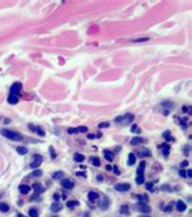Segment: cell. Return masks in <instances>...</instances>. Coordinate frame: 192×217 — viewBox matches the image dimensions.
<instances>
[{
	"instance_id": "6da1fadb",
	"label": "cell",
	"mask_w": 192,
	"mask_h": 217,
	"mask_svg": "<svg viewBox=\"0 0 192 217\" xmlns=\"http://www.w3.org/2000/svg\"><path fill=\"white\" fill-rule=\"evenodd\" d=\"M1 135H4L5 138H8V139H11V140H15V141H20L23 139V137L18 134L17 132H13L11 129H1Z\"/></svg>"
},
{
	"instance_id": "7a4b0ae2",
	"label": "cell",
	"mask_w": 192,
	"mask_h": 217,
	"mask_svg": "<svg viewBox=\"0 0 192 217\" xmlns=\"http://www.w3.org/2000/svg\"><path fill=\"white\" fill-rule=\"evenodd\" d=\"M145 166H146V162H145V161H141L139 167H137V178H136V183H137V184H142L145 182V177H144Z\"/></svg>"
},
{
	"instance_id": "3957f363",
	"label": "cell",
	"mask_w": 192,
	"mask_h": 217,
	"mask_svg": "<svg viewBox=\"0 0 192 217\" xmlns=\"http://www.w3.org/2000/svg\"><path fill=\"white\" fill-rule=\"evenodd\" d=\"M134 120V115L132 113H127V115H123V116H118L116 117V122L117 123H120V125H127V123H130Z\"/></svg>"
},
{
	"instance_id": "277c9868",
	"label": "cell",
	"mask_w": 192,
	"mask_h": 217,
	"mask_svg": "<svg viewBox=\"0 0 192 217\" xmlns=\"http://www.w3.org/2000/svg\"><path fill=\"white\" fill-rule=\"evenodd\" d=\"M21 89H22V84H21L20 82L13 83V84L11 85V89H10L11 95H16V97H18V94L21 93Z\"/></svg>"
},
{
	"instance_id": "5b68a950",
	"label": "cell",
	"mask_w": 192,
	"mask_h": 217,
	"mask_svg": "<svg viewBox=\"0 0 192 217\" xmlns=\"http://www.w3.org/2000/svg\"><path fill=\"white\" fill-rule=\"evenodd\" d=\"M114 189L118 192H128L130 189V184L129 183H117L114 185Z\"/></svg>"
},
{
	"instance_id": "8992f818",
	"label": "cell",
	"mask_w": 192,
	"mask_h": 217,
	"mask_svg": "<svg viewBox=\"0 0 192 217\" xmlns=\"http://www.w3.org/2000/svg\"><path fill=\"white\" fill-rule=\"evenodd\" d=\"M61 185H62V188L64 189H73L74 188V182L71 181V179H61Z\"/></svg>"
},
{
	"instance_id": "52a82bcc",
	"label": "cell",
	"mask_w": 192,
	"mask_h": 217,
	"mask_svg": "<svg viewBox=\"0 0 192 217\" xmlns=\"http://www.w3.org/2000/svg\"><path fill=\"white\" fill-rule=\"evenodd\" d=\"M41 162H43V157L40 156V155H34V160L31 164V168H38Z\"/></svg>"
},
{
	"instance_id": "ba28073f",
	"label": "cell",
	"mask_w": 192,
	"mask_h": 217,
	"mask_svg": "<svg viewBox=\"0 0 192 217\" xmlns=\"http://www.w3.org/2000/svg\"><path fill=\"white\" fill-rule=\"evenodd\" d=\"M136 210H139V211H141V212L148 213L150 211H151V207H150L148 205H146V204H144V202H140V204L136 205Z\"/></svg>"
},
{
	"instance_id": "9c48e42d",
	"label": "cell",
	"mask_w": 192,
	"mask_h": 217,
	"mask_svg": "<svg viewBox=\"0 0 192 217\" xmlns=\"http://www.w3.org/2000/svg\"><path fill=\"white\" fill-rule=\"evenodd\" d=\"M28 127H29L31 129H32L33 132H36L38 134H39V135H41V137H44V135H45V132H44V131H43L41 128H40V127H35L34 125H29Z\"/></svg>"
},
{
	"instance_id": "30bf717a",
	"label": "cell",
	"mask_w": 192,
	"mask_h": 217,
	"mask_svg": "<svg viewBox=\"0 0 192 217\" xmlns=\"http://www.w3.org/2000/svg\"><path fill=\"white\" fill-rule=\"evenodd\" d=\"M159 149L162 150V153H163L164 156H168L169 155V149H170V146H169L168 144H160Z\"/></svg>"
},
{
	"instance_id": "8fae6325",
	"label": "cell",
	"mask_w": 192,
	"mask_h": 217,
	"mask_svg": "<svg viewBox=\"0 0 192 217\" xmlns=\"http://www.w3.org/2000/svg\"><path fill=\"white\" fill-rule=\"evenodd\" d=\"M186 207H187V206H186V204H185L182 200H178V201H176V209L179 210V211H185Z\"/></svg>"
},
{
	"instance_id": "7c38bea8",
	"label": "cell",
	"mask_w": 192,
	"mask_h": 217,
	"mask_svg": "<svg viewBox=\"0 0 192 217\" xmlns=\"http://www.w3.org/2000/svg\"><path fill=\"white\" fill-rule=\"evenodd\" d=\"M104 156H105V159H106L107 161H112L113 159H114L113 153H112V151H109V150H105V151H104Z\"/></svg>"
},
{
	"instance_id": "4fadbf2b",
	"label": "cell",
	"mask_w": 192,
	"mask_h": 217,
	"mask_svg": "<svg viewBox=\"0 0 192 217\" xmlns=\"http://www.w3.org/2000/svg\"><path fill=\"white\" fill-rule=\"evenodd\" d=\"M61 209H62V206H61V204H60V202H57V201H55V202L51 205V211H52V212H58Z\"/></svg>"
},
{
	"instance_id": "5bb4252c",
	"label": "cell",
	"mask_w": 192,
	"mask_h": 217,
	"mask_svg": "<svg viewBox=\"0 0 192 217\" xmlns=\"http://www.w3.org/2000/svg\"><path fill=\"white\" fill-rule=\"evenodd\" d=\"M88 198L90 201H95L100 198V195H99V193H96V192H90V193L88 194Z\"/></svg>"
},
{
	"instance_id": "9a60e30c",
	"label": "cell",
	"mask_w": 192,
	"mask_h": 217,
	"mask_svg": "<svg viewBox=\"0 0 192 217\" xmlns=\"http://www.w3.org/2000/svg\"><path fill=\"white\" fill-rule=\"evenodd\" d=\"M145 139L144 138H139V137H135V138H132L131 140H130V144L131 145H136V144H140V143H145Z\"/></svg>"
},
{
	"instance_id": "2e32d148",
	"label": "cell",
	"mask_w": 192,
	"mask_h": 217,
	"mask_svg": "<svg viewBox=\"0 0 192 217\" xmlns=\"http://www.w3.org/2000/svg\"><path fill=\"white\" fill-rule=\"evenodd\" d=\"M73 159H74V161L76 162H83V161L85 160V156L83 155V154H74V156H73Z\"/></svg>"
},
{
	"instance_id": "e0dca14e",
	"label": "cell",
	"mask_w": 192,
	"mask_h": 217,
	"mask_svg": "<svg viewBox=\"0 0 192 217\" xmlns=\"http://www.w3.org/2000/svg\"><path fill=\"white\" fill-rule=\"evenodd\" d=\"M33 189L35 190L36 193H44V190H45V189L43 188V185L39 184V183H34V184H33Z\"/></svg>"
},
{
	"instance_id": "ac0fdd59",
	"label": "cell",
	"mask_w": 192,
	"mask_h": 217,
	"mask_svg": "<svg viewBox=\"0 0 192 217\" xmlns=\"http://www.w3.org/2000/svg\"><path fill=\"white\" fill-rule=\"evenodd\" d=\"M135 161H136L135 154H134V153H130V154H129V159H128V165L129 166H132L134 164H135Z\"/></svg>"
},
{
	"instance_id": "d6986e66",
	"label": "cell",
	"mask_w": 192,
	"mask_h": 217,
	"mask_svg": "<svg viewBox=\"0 0 192 217\" xmlns=\"http://www.w3.org/2000/svg\"><path fill=\"white\" fill-rule=\"evenodd\" d=\"M8 101H9V104L15 105V104L18 103V97H16V95H11V94H10V97L8 98Z\"/></svg>"
},
{
	"instance_id": "ffe728a7",
	"label": "cell",
	"mask_w": 192,
	"mask_h": 217,
	"mask_svg": "<svg viewBox=\"0 0 192 217\" xmlns=\"http://www.w3.org/2000/svg\"><path fill=\"white\" fill-rule=\"evenodd\" d=\"M29 190H31V187H29V185H26V184L20 185V192L22 194H28Z\"/></svg>"
},
{
	"instance_id": "44dd1931",
	"label": "cell",
	"mask_w": 192,
	"mask_h": 217,
	"mask_svg": "<svg viewBox=\"0 0 192 217\" xmlns=\"http://www.w3.org/2000/svg\"><path fill=\"white\" fill-rule=\"evenodd\" d=\"M67 206L69 209H74L77 206H79V201H76V200H69L67 201Z\"/></svg>"
},
{
	"instance_id": "7402d4cb",
	"label": "cell",
	"mask_w": 192,
	"mask_h": 217,
	"mask_svg": "<svg viewBox=\"0 0 192 217\" xmlns=\"http://www.w3.org/2000/svg\"><path fill=\"white\" fill-rule=\"evenodd\" d=\"M9 210H10V206L6 202H0V211L1 212H8Z\"/></svg>"
},
{
	"instance_id": "603a6c76",
	"label": "cell",
	"mask_w": 192,
	"mask_h": 217,
	"mask_svg": "<svg viewBox=\"0 0 192 217\" xmlns=\"http://www.w3.org/2000/svg\"><path fill=\"white\" fill-rule=\"evenodd\" d=\"M16 149H17V153L20 154V155H26V154L28 153V149L24 148V146H18Z\"/></svg>"
},
{
	"instance_id": "cb8c5ba5",
	"label": "cell",
	"mask_w": 192,
	"mask_h": 217,
	"mask_svg": "<svg viewBox=\"0 0 192 217\" xmlns=\"http://www.w3.org/2000/svg\"><path fill=\"white\" fill-rule=\"evenodd\" d=\"M63 176H64V173L62 172V171H57V172H55L52 174V178H54V179H60V178H62Z\"/></svg>"
},
{
	"instance_id": "d4e9b609",
	"label": "cell",
	"mask_w": 192,
	"mask_h": 217,
	"mask_svg": "<svg viewBox=\"0 0 192 217\" xmlns=\"http://www.w3.org/2000/svg\"><path fill=\"white\" fill-rule=\"evenodd\" d=\"M119 212L122 213V215H128L129 213V207L127 205H122L119 209Z\"/></svg>"
},
{
	"instance_id": "484cf974",
	"label": "cell",
	"mask_w": 192,
	"mask_h": 217,
	"mask_svg": "<svg viewBox=\"0 0 192 217\" xmlns=\"http://www.w3.org/2000/svg\"><path fill=\"white\" fill-rule=\"evenodd\" d=\"M90 161H91V164L94 166H96V167H99V166H100V160H99V157H91V159H90Z\"/></svg>"
},
{
	"instance_id": "4316f807",
	"label": "cell",
	"mask_w": 192,
	"mask_h": 217,
	"mask_svg": "<svg viewBox=\"0 0 192 217\" xmlns=\"http://www.w3.org/2000/svg\"><path fill=\"white\" fill-rule=\"evenodd\" d=\"M28 213L31 217H39V213H38V210L36 209H31Z\"/></svg>"
},
{
	"instance_id": "83f0119b",
	"label": "cell",
	"mask_w": 192,
	"mask_h": 217,
	"mask_svg": "<svg viewBox=\"0 0 192 217\" xmlns=\"http://www.w3.org/2000/svg\"><path fill=\"white\" fill-rule=\"evenodd\" d=\"M43 174V172L40 171V169H35V171H33L32 173H31V177H40Z\"/></svg>"
},
{
	"instance_id": "f1b7e54d",
	"label": "cell",
	"mask_w": 192,
	"mask_h": 217,
	"mask_svg": "<svg viewBox=\"0 0 192 217\" xmlns=\"http://www.w3.org/2000/svg\"><path fill=\"white\" fill-rule=\"evenodd\" d=\"M77 129V133H85V132H88V127H85V126H80V127H78V128H76Z\"/></svg>"
},
{
	"instance_id": "f546056e",
	"label": "cell",
	"mask_w": 192,
	"mask_h": 217,
	"mask_svg": "<svg viewBox=\"0 0 192 217\" xmlns=\"http://www.w3.org/2000/svg\"><path fill=\"white\" fill-rule=\"evenodd\" d=\"M106 127H109V123H108V122H101V123H99V126H97V128L99 129L106 128Z\"/></svg>"
},
{
	"instance_id": "4dcf8cb0",
	"label": "cell",
	"mask_w": 192,
	"mask_h": 217,
	"mask_svg": "<svg viewBox=\"0 0 192 217\" xmlns=\"http://www.w3.org/2000/svg\"><path fill=\"white\" fill-rule=\"evenodd\" d=\"M179 174H180L181 177H184V178H186V169H184V168H181V169H179Z\"/></svg>"
},
{
	"instance_id": "1f68e13d",
	"label": "cell",
	"mask_w": 192,
	"mask_h": 217,
	"mask_svg": "<svg viewBox=\"0 0 192 217\" xmlns=\"http://www.w3.org/2000/svg\"><path fill=\"white\" fill-rule=\"evenodd\" d=\"M131 132H134V133H139V132H140V128H139V127H137L136 125H134V126L131 127Z\"/></svg>"
},
{
	"instance_id": "d6a6232c",
	"label": "cell",
	"mask_w": 192,
	"mask_h": 217,
	"mask_svg": "<svg viewBox=\"0 0 192 217\" xmlns=\"http://www.w3.org/2000/svg\"><path fill=\"white\" fill-rule=\"evenodd\" d=\"M140 155H142V156H151V153L148 151L147 149H145V150H144V151H142V153L140 154Z\"/></svg>"
},
{
	"instance_id": "836d02e7",
	"label": "cell",
	"mask_w": 192,
	"mask_h": 217,
	"mask_svg": "<svg viewBox=\"0 0 192 217\" xmlns=\"http://www.w3.org/2000/svg\"><path fill=\"white\" fill-rule=\"evenodd\" d=\"M76 176H78V177H86V173L85 172H79V171H78V172H76Z\"/></svg>"
},
{
	"instance_id": "e575fe53",
	"label": "cell",
	"mask_w": 192,
	"mask_h": 217,
	"mask_svg": "<svg viewBox=\"0 0 192 217\" xmlns=\"http://www.w3.org/2000/svg\"><path fill=\"white\" fill-rule=\"evenodd\" d=\"M112 169H113V172H114V174H117V176H119V174H120V171L118 169V167H117V166L112 167Z\"/></svg>"
},
{
	"instance_id": "d590c367",
	"label": "cell",
	"mask_w": 192,
	"mask_h": 217,
	"mask_svg": "<svg viewBox=\"0 0 192 217\" xmlns=\"http://www.w3.org/2000/svg\"><path fill=\"white\" fill-rule=\"evenodd\" d=\"M182 111H184V112L187 111L188 113H191V106H184V107H182Z\"/></svg>"
},
{
	"instance_id": "8d00e7d4",
	"label": "cell",
	"mask_w": 192,
	"mask_h": 217,
	"mask_svg": "<svg viewBox=\"0 0 192 217\" xmlns=\"http://www.w3.org/2000/svg\"><path fill=\"white\" fill-rule=\"evenodd\" d=\"M146 188H147L148 190H151V192H152V190H153V183H147V184H146Z\"/></svg>"
},
{
	"instance_id": "74e56055",
	"label": "cell",
	"mask_w": 192,
	"mask_h": 217,
	"mask_svg": "<svg viewBox=\"0 0 192 217\" xmlns=\"http://www.w3.org/2000/svg\"><path fill=\"white\" fill-rule=\"evenodd\" d=\"M68 134H74V133H77V129L76 128H68Z\"/></svg>"
},
{
	"instance_id": "f35d334b",
	"label": "cell",
	"mask_w": 192,
	"mask_h": 217,
	"mask_svg": "<svg viewBox=\"0 0 192 217\" xmlns=\"http://www.w3.org/2000/svg\"><path fill=\"white\" fill-rule=\"evenodd\" d=\"M60 196H61V195L58 193H55V194H54V199H55V201H58V200H60Z\"/></svg>"
},
{
	"instance_id": "ab89813d",
	"label": "cell",
	"mask_w": 192,
	"mask_h": 217,
	"mask_svg": "<svg viewBox=\"0 0 192 217\" xmlns=\"http://www.w3.org/2000/svg\"><path fill=\"white\" fill-rule=\"evenodd\" d=\"M148 38H140V39H136L134 42H137V43H141V42H147Z\"/></svg>"
},
{
	"instance_id": "60d3db41",
	"label": "cell",
	"mask_w": 192,
	"mask_h": 217,
	"mask_svg": "<svg viewBox=\"0 0 192 217\" xmlns=\"http://www.w3.org/2000/svg\"><path fill=\"white\" fill-rule=\"evenodd\" d=\"M50 153H51L52 159H55V157H56V154H55V151H54V148H50Z\"/></svg>"
},
{
	"instance_id": "b9f144b4",
	"label": "cell",
	"mask_w": 192,
	"mask_h": 217,
	"mask_svg": "<svg viewBox=\"0 0 192 217\" xmlns=\"http://www.w3.org/2000/svg\"><path fill=\"white\" fill-rule=\"evenodd\" d=\"M162 105H163V106H169V107H172V106H173L172 103H165V101H164V103H162Z\"/></svg>"
},
{
	"instance_id": "7bdbcfd3",
	"label": "cell",
	"mask_w": 192,
	"mask_h": 217,
	"mask_svg": "<svg viewBox=\"0 0 192 217\" xmlns=\"http://www.w3.org/2000/svg\"><path fill=\"white\" fill-rule=\"evenodd\" d=\"M188 165V161H182L181 162V167H185V166H187Z\"/></svg>"
},
{
	"instance_id": "ee69618b",
	"label": "cell",
	"mask_w": 192,
	"mask_h": 217,
	"mask_svg": "<svg viewBox=\"0 0 192 217\" xmlns=\"http://www.w3.org/2000/svg\"><path fill=\"white\" fill-rule=\"evenodd\" d=\"M162 190H170V189H169V185H163V187H162Z\"/></svg>"
},
{
	"instance_id": "f6af8a7d",
	"label": "cell",
	"mask_w": 192,
	"mask_h": 217,
	"mask_svg": "<svg viewBox=\"0 0 192 217\" xmlns=\"http://www.w3.org/2000/svg\"><path fill=\"white\" fill-rule=\"evenodd\" d=\"M186 177H188V178H191V169H188L187 172H186Z\"/></svg>"
},
{
	"instance_id": "bcb514c9",
	"label": "cell",
	"mask_w": 192,
	"mask_h": 217,
	"mask_svg": "<svg viewBox=\"0 0 192 217\" xmlns=\"http://www.w3.org/2000/svg\"><path fill=\"white\" fill-rule=\"evenodd\" d=\"M102 179H104V176H102V174H99V176H97V181H102Z\"/></svg>"
},
{
	"instance_id": "7dc6e473",
	"label": "cell",
	"mask_w": 192,
	"mask_h": 217,
	"mask_svg": "<svg viewBox=\"0 0 192 217\" xmlns=\"http://www.w3.org/2000/svg\"><path fill=\"white\" fill-rule=\"evenodd\" d=\"M96 135L95 134H88V139H92V138H95Z\"/></svg>"
},
{
	"instance_id": "c3c4849f",
	"label": "cell",
	"mask_w": 192,
	"mask_h": 217,
	"mask_svg": "<svg viewBox=\"0 0 192 217\" xmlns=\"http://www.w3.org/2000/svg\"><path fill=\"white\" fill-rule=\"evenodd\" d=\"M106 169H107V171H111V169H112V167H111V166H106Z\"/></svg>"
},
{
	"instance_id": "681fc988",
	"label": "cell",
	"mask_w": 192,
	"mask_h": 217,
	"mask_svg": "<svg viewBox=\"0 0 192 217\" xmlns=\"http://www.w3.org/2000/svg\"><path fill=\"white\" fill-rule=\"evenodd\" d=\"M139 217H151V216H148V215H141V216H139Z\"/></svg>"
},
{
	"instance_id": "f907efd6",
	"label": "cell",
	"mask_w": 192,
	"mask_h": 217,
	"mask_svg": "<svg viewBox=\"0 0 192 217\" xmlns=\"http://www.w3.org/2000/svg\"><path fill=\"white\" fill-rule=\"evenodd\" d=\"M18 217H24V216H23V215H18Z\"/></svg>"
},
{
	"instance_id": "816d5d0a",
	"label": "cell",
	"mask_w": 192,
	"mask_h": 217,
	"mask_svg": "<svg viewBox=\"0 0 192 217\" xmlns=\"http://www.w3.org/2000/svg\"><path fill=\"white\" fill-rule=\"evenodd\" d=\"M52 217H57V216H52Z\"/></svg>"
}]
</instances>
